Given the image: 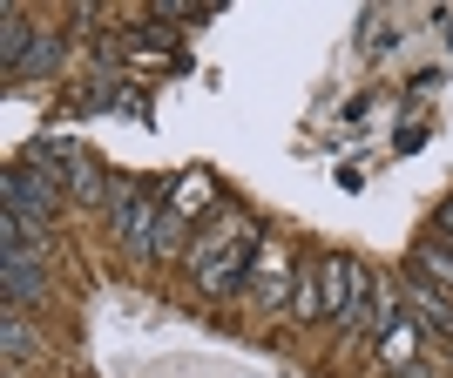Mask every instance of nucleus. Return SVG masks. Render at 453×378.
Masks as SVG:
<instances>
[{
  "label": "nucleus",
  "mask_w": 453,
  "mask_h": 378,
  "mask_svg": "<svg viewBox=\"0 0 453 378\" xmlns=\"http://www.w3.org/2000/svg\"><path fill=\"white\" fill-rule=\"evenodd\" d=\"M319 304H325V318H339L345 331L365 324V311H372V277H365V264H352V257H325V264H319Z\"/></svg>",
  "instance_id": "nucleus-1"
},
{
  "label": "nucleus",
  "mask_w": 453,
  "mask_h": 378,
  "mask_svg": "<svg viewBox=\"0 0 453 378\" xmlns=\"http://www.w3.org/2000/svg\"><path fill=\"white\" fill-rule=\"evenodd\" d=\"M250 257H257V230H230V237H217L210 250H196V284L217 291V298H230V291H244Z\"/></svg>",
  "instance_id": "nucleus-2"
},
{
  "label": "nucleus",
  "mask_w": 453,
  "mask_h": 378,
  "mask_svg": "<svg viewBox=\"0 0 453 378\" xmlns=\"http://www.w3.org/2000/svg\"><path fill=\"white\" fill-rule=\"evenodd\" d=\"M109 223H115V237H122L129 250L156 257V237H163V209H156L150 189H135V183H109Z\"/></svg>",
  "instance_id": "nucleus-3"
},
{
  "label": "nucleus",
  "mask_w": 453,
  "mask_h": 378,
  "mask_svg": "<svg viewBox=\"0 0 453 378\" xmlns=\"http://www.w3.org/2000/svg\"><path fill=\"white\" fill-rule=\"evenodd\" d=\"M55 196H61V183L48 170H35V163H27V170H20V163L7 170V216H20L27 230H41L55 216Z\"/></svg>",
  "instance_id": "nucleus-4"
},
{
  "label": "nucleus",
  "mask_w": 453,
  "mask_h": 378,
  "mask_svg": "<svg viewBox=\"0 0 453 378\" xmlns=\"http://www.w3.org/2000/svg\"><path fill=\"white\" fill-rule=\"evenodd\" d=\"M406 304H413V318L426 324V331H453V291H440L434 277H419V270H406Z\"/></svg>",
  "instance_id": "nucleus-5"
},
{
  "label": "nucleus",
  "mask_w": 453,
  "mask_h": 378,
  "mask_svg": "<svg viewBox=\"0 0 453 378\" xmlns=\"http://www.w3.org/2000/svg\"><path fill=\"white\" fill-rule=\"evenodd\" d=\"M0 291H7V311L41 298V264L35 257H0Z\"/></svg>",
  "instance_id": "nucleus-6"
},
{
  "label": "nucleus",
  "mask_w": 453,
  "mask_h": 378,
  "mask_svg": "<svg viewBox=\"0 0 453 378\" xmlns=\"http://www.w3.org/2000/svg\"><path fill=\"white\" fill-rule=\"evenodd\" d=\"M413 264H419V277H434L440 291H453V250H447L440 230H426V237L413 244Z\"/></svg>",
  "instance_id": "nucleus-7"
},
{
  "label": "nucleus",
  "mask_w": 453,
  "mask_h": 378,
  "mask_svg": "<svg viewBox=\"0 0 453 378\" xmlns=\"http://www.w3.org/2000/svg\"><path fill=\"white\" fill-rule=\"evenodd\" d=\"M0 55H7V75H20V61H27V20L14 7L0 14Z\"/></svg>",
  "instance_id": "nucleus-8"
},
{
  "label": "nucleus",
  "mask_w": 453,
  "mask_h": 378,
  "mask_svg": "<svg viewBox=\"0 0 453 378\" xmlns=\"http://www.w3.org/2000/svg\"><path fill=\"white\" fill-rule=\"evenodd\" d=\"M61 61H68V34H41L35 48H27V61H20V68H27V75H55Z\"/></svg>",
  "instance_id": "nucleus-9"
},
{
  "label": "nucleus",
  "mask_w": 453,
  "mask_h": 378,
  "mask_svg": "<svg viewBox=\"0 0 453 378\" xmlns=\"http://www.w3.org/2000/svg\"><path fill=\"white\" fill-rule=\"evenodd\" d=\"M0 344H7V365H27V359H35V338H27L20 311H7V324H0Z\"/></svg>",
  "instance_id": "nucleus-10"
},
{
  "label": "nucleus",
  "mask_w": 453,
  "mask_h": 378,
  "mask_svg": "<svg viewBox=\"0 0 453 378\" xmlns=\"http://www.w3.org/2000/svg\"><path fill=\"white\" fill-rule=\"evenodd\" d=\"M203 203H210V176H183L176 183V216H196Z\"/></svg>",
  "instance_id": "nucleus-11"
},
{
  "label": "nucleus",
  "mask_w": 453,
  "mask_h": 378,
  "mask_svg": "<svg viewBox=\"0 0 453 378\" xmlns=\"http://www.w3.org/2000/svg\"><path fill=\"white\" fill-rule=\"evenodd\" d=\"M413 344H419L413 324H406V331H386V365H406V359H413Z\"/></svg>",
  "instance_id": "nucleus-12"
},
{
  "label": "nucleus",
  "mask_w": 453,
  "mask_h": 378,
  "mask_svg": "<svg viewBox=\"0 0 453 378\" xmlns=\"http://www.w3.org/2000/svg\"><path fill=\"white\" fill-rule=\"evenodd\" d=\"M434 230H440V237H447V244H453V196H447V203H440V216H434Z\"/></svg>",
  "instance_id": "nucleus-13"
}]
</instances>
